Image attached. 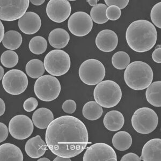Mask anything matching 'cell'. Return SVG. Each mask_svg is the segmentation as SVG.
I'll list each match as a JSON object with an SVG mask.
<instances>
[{
    "label": "cell",
    "instance_id": "21",
    "mask_svg": "<svg viewBox=\"0 0 161 161\" xmlns=\"http://www.w3.org/2000/svg\"><path fill=\"white\" fill-rule=\"evenodd\" d=\"M70 40V36L68 32L61 28H57L50 32L48 42L53 47L61 49L65 47Z\"/></svg>",
    "mask_w": 161,
    "mask_h": 161
},
{
    "label": "cell",
    "instance_id": "46",
    "mask_svg": "<svg viewBox=\"0 0 161 161\" xmlns=\"http://www.w3.org/2000/svg\"><path fill=\"white\" fill-rule=\"evenodd\" d=\"M38 161H50V159H48L47 158H40L39 159H38Z\"/></svg>",
    "mask_w": 161,
    "mask_h": 161
},
{
    "label": "cell",
    "instance_id": "19",
    "mask_svg": "<svg viewBox=\"0 0 161 161\" xmlns=\"http://www.w3.org/2000/svg\"><path fill=\"white\" fill-rule=\"evenodd\" d=\"M103 123L107 130L116 132L122 128L125 123L124 117L120 112L116 110L109 111L105 115Z\"/></svg>",
    "mask_w": 161,
    "mask_h": 161
},
{
    "label": "cell",
    "instance_id": "13",
    "mask_svg": "<svg viewBox=\"0 0 161 161\" xmlns=\"http://www.w3.org/2000/svg\"><path fill=\"white\" fill-rule=\"evenodd\" d=\"M84 161H117L116 153L104 143H97L88 147L83 155Z\"/></svg>",
    "mask_w": 161,
    "mask_h": 161
},
{
    "label": "cell",
    "instance_id": "34",
    "mask_svg": "<svg viewBox=\"0 0 161 161\" xmlns=\"http://www.w3.org/2000/svg\"><path fill=\"white\" fill-rule=\"evenodd\" d=\"M38 105V102L36 98L34 97H30L26 99L23 104V108L25 111L32 112L37 108Z\"/></svg>",
    "mask_w": 161,
    "mask_h": 161
},
{
    "label": "cell",
    "instance_id": "35",
    "mask_svg": "<svg viewBox=\"0 0 161 161\" xmlns=\"http://www.w3.org/2000/svg\"><path fill=\"white\" fill-rule=\"evenodd\" d=\"M76 103L72 99H68L65 101L62 104V110L66 114H72L76 110Z\"/></svg>",
    "mask_w": 161,
    "mask_h": 161
},
{
    "label": "cell",
    "instance_id": "2",
    "mask_svg": "<svg viewBox=\"0 0 161 161\" xmlns=\"http://www.w3.org/2000/svg\"><path fill=\"white\" fill-rule=\"evenodd\" d=\"M126 39L132 50L143 53L155 46L158 39L157 30L154 24L148 20H136L127 28Z\"/></svg>",
    "mask_w": 161,
    "mask_h": 161
},
{
    "label": "cell",
    "instance_id": "1",
    "mask_svg": "<svg viewBox=\"0 0 161 161\" xmlns=\"http://www.w3.org/2000/svg\"><path fill=\"white\" fill-rule=\"evenodd\" d=\"M89 140L88 130L82 121L71 115L54 119L46 129L45 141L55 155L72 158L86 148Z\"/></svg>",
    "mask_w": 161,
    "mask_h": 161
},
{
    "label": "cell",
    "instance_id": "17",
    "mask_svg": "<svg viewBox=\"0 0 161 161\" xmlns=\"http://www.w3.org/2000/svg\"><path fill=\"white\" fill-rule=\"evenodd\" d=\"M140 158L143 161H161V139H153L148 141L143 147Z\"/></svg>",
    "mask_w": 161,
    "mask_h": 161
},
{
    "label": "cell",
    "instance_id": "22",
    "mask_svg": "<svg viewBox=\"0 0 161 161\" xmlns=\"http://www.w3.org/2000/svg\"><path fill=\"white\" fill-rule=\"evenodd\" d=\"M32 119L33 124L37 128L46 129L54 120V115L50 109L42 108L33 113Z\"/></svg>",
    "mask_w": 161,
    "mask_h": 161
},
{
    "label": "cell",
    "instance_id": "9",
    "mask_svg": "<svg viewBox=\"0 0 161 161\" xmlns=\"http://www.w3.org/2000/svg\"><path fill=\"white\" fill-rule=\"evenodd\" d=\"M2 81L4 90L12 95H19L23 93L29 83L27 76L19 69L9 70L5 74Z\"/></svg>",
    "mask_w": 161,
    "mask_h": 161
},
{
    "label": "cell",
    "instance_id": "30",
    "mask_svg": "<svg viewBox=\"0 0 161 161\" xmlns=\"http://www.w3.org/2000/svg\"><path fill=\"white\" fill-rule=\"evenodd\" d=\"M130 57L124 51L118 52L112 58V64L114 68L119 70L124 69L130 64Z\"/></svg>",
    "mask_w": 161,
    "mask_h": 161
},
{
    "label": "cell",
    "instance_id": "3",
    "mask_svg": "<svg viewBox=\"0 0 161 161\" xmlns=\"http://www.w3.org/2000/svg\"><path fill=\"white\" fill-rule=\"evenodd\" d=\"M124 77L127 85L133 90H144L152 83L154 73L148 64L136 61L127 67Z\"/></svg>",
    "mask_w": 161,
    "mask_h": 161
},
{
    "label": "cell",
    "instance_id": "42",
    "mask_svg": "<svg viewBox=\"0 0 161 161\" xmlns=\"http://www.w3.org/2000/svg\"><path fill=\"white\" fill-rule=\"evenodd\" d=\"M31 3L35 6H40L45 2V0H31L30 1Z\"/></svg>",
    "mask_w": 161,
    "mask_h": 161
},
{
    "label": "cell",
    "instance_id": "45",
    "mask_svg": "<svg viewBox=\"0 0 161 161\" xmlns=\"http://www.w3.org/2000/svg\"><path fill=\"white\" fill-rule=\"evenodd\" d=\"M4 76V70L2 66H0V80H2Z\"/></svg>",
    "mask_w": 161,
    "mask_h": 161
},
{
    "label": "cell",
    "instance_id": "20",
    "mask_svg": "<svg viewBox=\"0 0 161 161\" xmlns=\"http://www.w3.org/2000/svg\"><path fill=\"white\" fill-rule=\"evenodd\" d=\"M1 161H23V155L19 148L11 143H4L0 146Z\"/></svg>",
    "mask_w": 161,
    "mask_h": 161
},
{
    "label": "cell",
    "instance_id": "27",
    "mask_svg": "<svg viewBox=\"0 0 161 161\" xmlns=\"http://www.w3.org/2000/svg\"><path fill=\"white\" fill-rule=\"evenodd\" d=\"M26 72L32 79H38L45 73L44 63L38 59H32L26 65Z\"/></svg>",
    "mask_w": 161,
    "mask_h": 161
},
{
    "label": "cell",
    "instance_id": "28",
    "mask_svg": "<svg viewBox=\"0 0 161 161\" xmlns=\"http://www.w3.org/2000/svg\"><path fill=\"white\" fill-rule=\"evenodd\" d=\"M108 7L104 4H98L92 8L90 11V17L93 22L98 24H104L108 21L106 16V10Z\"/></svg>",
    "mask_w": 161,
    "mask_h": 161
},
{
    "label": "cell",
    "instance_id": "26",
    "mask_svg": "<svg viewBox=\"0 0 161 161\" xmlns=\"http://www.w3.org/2000/svg\"><path fill=\"white\" fill-rule=\"evenodd\" d=\"M103 110L96 102L90 101L85 104L82 109L83 117L89 120H96L102 115Z\"/></svg>",
    "mask_w": 161,
    "mask_h": 161
},
{
    "label": "cell",
    "instance_id": "39",
    "mask_svg": "<svg viewBox=\"0 0 161 161\" xmlns=\"http://www.w3.org/2000/svg\"><path fill=\"white\" fill-rule=\"evenodd\" d=\"M121 161H140L141 159L139 156L136 154L130 153L128 154L125 155L124 156L121 158Z\"/></svg>",
    "mask_w": 161,
    "mask_h": 161
},
{
    "label": "cell",
    "instance_id": "7",
    "mask_svg": "<svg viewBox=\"0 0 161 161\" xmlns=\"http://www.w3.org/2000/svg\"><path fill=\"white\" fill-rule=\"evenodd\" d=\"M131 121L132 126L136 132L142 134H148L157 128L158 118L152 108H141L134 113Z\"/></svg>",
    "mask_w": 161,
    "mask_h": 161
},
{
    "label": "cell",
    "instance_id": "8",
    "mask_svg": "<svg viewBox=\"0 0 161 161\" xmlns=\"http://www.w3.org/2000/svg\"><path fill=\"white\" fill-rule=\"evenodd\" d=\"M105 73L104 64L96 59L86 60L79 68L80 80L88 86H95L102 82L104 79Z\"/></svg>",
    "mask_w": 161,
    "mask_h": 161
},
{
    "label": "cell",
    "instance_id": "33",
    "mask_svg": "<svg viewBox=\"0 0 161 161\" xmlns=\"http://www.w3.org/2000/svg\"><path fill=\"white\" fill-rule=\"evenodd\" d=\"M121 15V10L117 6H110L106 9V16L107 19L110 20H118L120 17Z\"/></svg>",
    "mask_w": 161,
    "mask_h": 161
},
{
    "label": "cell",
    "instance_id": "44",
    "mask_svg": "<svg viewBox=\"0 0 161 161\" xmlns=\"http://www.w3.org/2000/svg\"><path fill=\"white\" fill-rule=\"evenodd\" d=\"M98 1H99L98 0H88L87 1V2H88V3L89 4V5L92 6V7L97 6Z\"/></svg>",
    "mask_w": 161,
    "mask_h": 161
},
{
    "label": "cell",
    "instance_id": "36",
    "mask_svg": "<svg viewBox=\"0 0 161 161\" xmlns=\"http://www.w3.org/2000/svg\"><path fill=\"white\" fill-rule=\"evenodd\" d=\"M105 2L108 7L117 6L121 10L126 7L129 3V0H105Z\"/></svg>",
    "mask_w": 161,
    "mask_h": 161
},
{
    "label": "cell",
    "instance_id": "32",
    "mask_svg": "<svg viewBox=\"0 0 161 161\" xmlns=\"http://www.w3.org/2000/svg\"><path fill=\"white\" fill-rule=\"evenodd\" d=\"M161 2L156 4L150 13V18L153 24L158 28H161Z\"/></svg>",
    "mask_w": 161,
    "mask_h": 161
},
{
    "label": "cell",
    "instance_id": "25",
    "mask_svg": "<svg viewBox=\"0 0 161 161\" xmlns=\"http://www.w3.org/2000/svg\"><path fill=\"white\" fill-rule=\"evenodd\" d=\"M23 39L18 31L10 30L5 33L2 43L4 47L9 50H16L20 47Z\"/></svg>",
    "mask_w": 161,
    "mask_h": 161
},
{
    "label": "cell",
    "instance_id": "31",
    "mask_svg": "<svg viewBox=\"0 0 161 161\" xmlns=\"http://www.w3.org/2000/svg\"><path fill=\"white\" fill-rule=\"evenodd\" d=\"M19 56L15 52L8 50L2 53L1 62L6 68H11L16 66L19 62Z\"/></svg>",
    "mask_w": 161,
    "mask_h": 161
},
{
    "label": "cell",
    "instance_id": "14",
    "mask_svg": "<svg viewBox=\"0 0 161 161\" xmlns=\"http://www.w3.org/2000/svg\"><path fill=\"white\" fill-rule=\"evenodd\" d=\"M48 18L55 23H62L68 19L71 14V7L67 0H50L46 7Z\"/></svg>",
    "mask_w": 161,
    "mask_h": 161
},
{
    "label": "cell",
    "instance_id": "11",
    "mask_svg": "<svg viewBox=\"0 0 161 161\" xmlns=\"http://www.w3.org/2000/svg\"><path fill=\"white\" fill-rule=\"evenodd\" d=\"M93 27V21L89 15L83 11H77L70 17L68 28L73 35L84 37L88 35Z\"/></svg>",
    "mask_w": 161,
    "mask_h": 161
},
{
    "label": "cell",
    "instance_id": "10",
    "mask_svg": "<svg viewBox=\"0 0 161 161\" xmlns=\"http://www.w3.org/2000/svg\"><path fill=\"white\" fill-rule=\"evenodd\" d=\"M29 0H1L0 19L14 21L23 16L29 8Z\"/></svg>",
    "mask_w": 161,
    "mask_h": 161
},
{
    "label": "cell",
    "instance_id": "5",
    "mask_svg": "<svg viewBox=\"0 0 161 161\" xmlns=\"http://www.w3.org/2000/svg\"><path fill=\"white\" fill-rule=\"evenodd\" d=\"M44 67L46 71L54 76H61L67 73L71 65L69 55L61 50L50 51L45 57Z\"/></svg>",
    "mask_w": 161,
    "mask_h": 161
},
{
    "label": "cell",
    "instance_id": "29",
    "mask_svg": "<svg viewBox=\"0 0 161 161\" xmlns=\"http://www.w3.org/2000/svg\"><path fill=\"white\" fill-rule=\"evenodd\" d=\"M29 50L32 53L40 55L45 52L47 48V42L42 36H36L31 39L29 44Z\"/></svg>",
    "mask_w": 161,
    "mask_h": 161
},
{
    "label": "cell",
    "instance_id": "24",
    "mask_svg": "<svg viewBox=\"0 0 161 161\" xmlns=\"http://www.w3.org/2000/svg\"><path fill=\"white\" fill-rule=\"evenodd\" d=\"M132 137L128 132L120 131L115 133L112 138V144L116 149L125 151L132 145Z\"/></svg>",
    "mask_w": 161,
    "mask_h": 161
},
{
    "label": "cell",
    "instance_id": "43",
    "mask_svg": "<svg viewBox=\"0 0 161 161\" xmlns=\"http://www.w3.org/2000/svg\"><path fill=\"white\" fill-rule=\"evenodd\" d=\"M54 161H71V159L70 158H64L58 156L55 159L53 160Z\"/></svg>",
    "mask_w": 161,
    "mask_h": 161
},
{
    "label": "cell",
    "instance_id": "37",
    "mask_svg": "<svg viewBox=\"0 0 161 161\" xmlns=\"http://www.w3.org/2000/svg\"><path fill=\"white\" fill-rule=\"evenodd\" d=\"M0 130H1V137H0V142H2L5 141L9 134V130L6 125L3 123H0Z\"/></svg>",
    "mask_w": 161,
    "mask_h": 161
},
{
    "label": "cell",
    "instance_id": "18",
    "mask_svg": "<svg viewBox=\"0 0 161 161\" xmlns=\"http://www.w3.org/2000/svg\"><path fill=\"white\" fill-rule=\"evenodd\" d=\"M47 145L40 136H37L29 140L25 146L26 153L32 158H38L45 153Z\"/></svg>",
    "mask_w": 161,
    "mask_h": 161
},
{
    "label": "cell",
    "instance_id": "4",
    "mask_svg": "<svg viewBox=\"0 0 161 161\" xmlns=\"http://www.w3.org/2000/svg\"><path fill=\"white\" fill-rule=\"evenodd\" d=\"M93 97L100 106L111 108L117 105L120 102L122 92L119 85L114 80H103L96 86Z\"/></svg>",
    "mask_w": 161,
    "mask_h": 161
},
{
    "label": "cell",
    "instance_id": "38",
    "mask_svg": "<svg viewBox=\"0 0 161 161\" xmlns=\"http://www.w3.org/2000/svg\"><path fill=\"white\" fill-rule=\"evenodd\" d=\"M152 58L154 62L161 64V45H158L155 50L153 52Z\"/></svg>",
    "mask_w": 161,
    "mask_h": 161
},
{
    "label": "cell",
    "instance_id": "6",
    "mask_svg": "<svg viewBox=\"0 0 161 161\" xmlns=\"http://www.w3.org/2000/svg\"><path fill=\"white\" fill-rule=\"evenodd\" d=\"M34 92L41 101L51 102L57 99L60 93V83L58 79L52 75H44L36 81Z\"/></svg>",
    "mask_w": 161,
    "mask_h": 161
},
{
    "label": "cell",
    "instance_id": "12",
    "mask_svg": "<svg viewBox=\"0 0 161 161\" xmlns=\"http://www.w3.org/2000/svg\"><path fill=\"white\" fill-rule=\"evenodd\" d=\"M34 130L33 123L28 116L17 115L12 118L9 124V133L14 138L23 140L31 136Z\"/></svg>",
    "mask_w": 161,
    "mask_h": 161
},
{
    "label": "cell",
    "instance_id": "41",
    "mask_svg": "<svg viewBox=\"0 0 161 161\" xmlns=\"http://www.w3.org/2000/svg\"><path fill=\"white\" fill-rule=\"evenodd\" d=\"M5 33H4V28L3 25L2 24V22H0V42H2V40L3 39Z\"/></svg>",
    "mask_w": 161,
    "mask_h": 161
},
{
    "label": "cell",
    "instance_id": "15",
    "mask_svg": "<svg viewBox=\"0 0 161 161\" xmlns=\"http://www.w3.org/2000/svg\"><path fill=\"white\" fill-rule=\"evenodd\" d=\"M97 48L104 52H111L115 50L118 44V38L115 32L104 30L99 32L96 38Z\"/></svg>",
    "mask_w": 161,
    "mask_h": 161
},
{
    "label": "cell",
    "instance_id": "23",
    "mask_svg": "<svg viewBox=\"0 0 161 161\" xmlns=\"http://www.w3.org/2000/svg\"><path fill=\"white\" fill-rule=\"evenodd\" d=\"M161 81L152 83L146 92L147 101L155 107L161 106Z\"/></svg>",
    "mask_w": 161,
    "mask_h": 161
},
{
    "label": "cell",
    "instance_id": "16",
    "mask_svg": "<svg viewBox=\"0 0 161 161\" xmlns=\"http://www.w3.org/2000/svg\"><path fill=\"white\" fill-rule=\"evenodd\" d=\"M18 24L22 32L26 35H33L41 28L42 20L37 14L29 11L19 19Z\"/></svg>",
    "mask_w": 161,
    "mask_h": 161
},
{
    "label": "cell",
    "instance_id": "40",
    "mask_svg": "<svg viewBox=\"0 0 161 161\" xmlns=\"http://www.w3.org/2000/svg\"><path fill=\"white\" fill-rule=\"evenodd\" d=\"M5 110H6V105L3 100L2 98H1L0 99V115L1 116L3 115Z\"/></svg>",
    "mask_w": 161,
    "mask_h": 161
}]
</instances>
